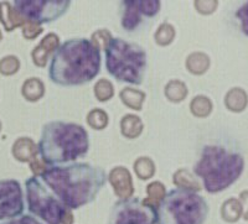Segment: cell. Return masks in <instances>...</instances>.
Listing matches in <instances>:
<instances>
[{"mask_svg":"<svg viewBox=\"0 0 248 224\" xmlns=\"http://www.w3.org/2000/svg\"><path fill=\"white\" fill-rule=\"evenodd\" d=\"M236 17L240 21L241 25V31L246 36H248V1L243 3L240 8L237 9L236 12Z\"/></svg>","mask_w":248,"mask_h":224,"instance_id":"30","label":"cell"},{"mask_svg":"<svg viewBox=\"0 0 248 224\" xmlns=\"http://www.w3.org/2000/svg\"><path fill=\"white\" fill-rule=\"evenodd\" d=\"M158 224H203L209 216V203L192 190L169 191L158 206Z\"/></svg>","mask_w":248,"mask_h":224,"instance_id":"6","label":"cell"},{"mask_svg":"<svg viewBox=\"0 0 248 224\" xmlns=\"http://www.w3.org/2000/svg\"><path fill=\"white\" fill-rule=\"evenodd\" d=\"M1 37H3V35H1V32H0V40H1Z\"/></svg>","mask_w":248,"mask_h":224,"instance_id":"34","label":"cell"},{"mask_svg":"<svg viewBox=\"0 0 248 224\" xmlns=\"http://www.w3.org/2000/svg\"><path fill=\"white\" fill-rule=\"evenodd\" d=\"M90 149V136L82 125L70 121H50L43 126L37 150L48 165L74 163Z\"/></svg>","mask_w":248,"mask_h":224,"instance_id":"3","label":"cell"},{"mask_svg":"<svg viewBox=\"0 0 248 224\" xmlns=\"http://www.w3.org/2000/svg\"><path fill=\"white\" fill-rule=\"evenodd\" d=\"M248 104V95L242 88H232L225 97V105L231 112L240 113L246 109Z\"/></svg>","mask_w":248,"mask_h":224,"instance_id":"16","label":"cell"},{"mask_svg":"<svg viewBox=\"0 0 248 224\" xmlns=\"http://www.w3.org/2000/svg\"><path fill=\"white\" fill-rule=\"evenodd\" d=\"M59 40V36L55 34L46 35L41 40V42L31 52V57H32V61H34L35 65L39 66V67H44L46 65L50 53L55 52L60 46Z\"/></svg>","mask_w":248,"mask_h":224,"instance_id":"13","label":"cell"},{"mask_svg":"<svg viewBox=\"0 0 248 224\" xmlns=\"http://www.w3.org/2000/svg\"><path fill=\"white\" fill-rule=\"evenodd\" d=\"M174 35V28H172L171 25H169V24H163V25L158 29V32L155 35V40H156V42L160 44V45H168V44H170V42L172 41Z\"/></svg>","mask_w":248,"mask_h":224,"instance_id":"28","label":"cell"},{"mask_svg":"<svg viewBox=\"0 0 248 224\" xmlns=\"http://www.w3.org/2000/svg\"><path fill=\"white\" fill-rule=\"evenodd\" d=\"M160 1L132 0L121 3V26L127 32H136L160 12Z\"/></svg>","mask_w":248,"mask_h":224,"instance_id":"10","label":"cell"},{"mask_svg":"<svg viewBox=\"0 0 248 224\" xmlns=\"http://www.w3.org/2000/svg\"><path fill=\"white\" fill-rule=\"evenodd\" d=\"M26 202L31 214L47 224H72L74 214L37 176L26 179Z\"/></svg>","mask_w":248,"mask_h":224,"instance_id":"7","label":"cell"},{"mask_svg":"<svg viewBox=\"0 0 248 224\" xmlns=\"http://www.w3.org/2000/svg\"><path fill=\"white\" fill-rule=\"evenodd\" d=\"M147 194H148V197L144 202H145V203H148V205L153 206V207H155V206H159V203L161 202V199H163L164 196L167 194H165V187H164V185L161 182L150 183V185L148 186Z\"/></svg>","mask_w":248,"mask_h":224,"instance_id":"23","label":"cell"},{"mask_svg":"<svg viewBox=\"0 0 248 224\" xmlns=\"http://www.w3.org/2000/svg\"><path fill=\"white\" fill-rule=\"evenodd\" d=\"M24 209V194L19 181L0 179V221L23 216Z\"/></svg>","mask_w":248,"mask_h":224,"instance_id":"11","label":"cell"},{"mask_svg":"<svg viewBox=\"0 0 248 224\" xmlns=\"http://www.w3.org/2000/svg\"><path fill=\"white\" fill-rule=\"evenodd\" d=\"M94 95L99 102L109 101L113 95V86L109 81L99 79L94 86Z\"/></svg>","mask_w":248,"mask_h":224,"instance_id":"27","label":"cell"},{"mask_svg":"<svg viewBox=\"0 0 248 224\" xmlns=\"http://www.w3.org/2000/svg\"><path fill=\"white\" fill-rule=\"evenodd\" d=\"M242 214L243 209L240 199L230 198L223 202L222 206H221V217L225 222L234 223L241 218Z\"/></svg>","mask_w":248,"mask_h":224,"instance_id":"18","label":"cell"},{"mask_svg":"<svg viewBox=\"0 0 248 224\" xmlns=\"http://www.w3.org/2000/svg\"><path fill=\"white\" fill-rule=\"evenodd\" d=\"M13 155L17 161L32 163L37 159V146L30 137H19L13 145Z\"/></svg>","mask_w":248,"mask_h":224,"instance_id":"14","label":"cell"},{"mask_svg":"<svg viewBox=\"0 0 248 224\" xmlns=\"http://www.w3.org/2000/svg\"><path fill=\"white\" fill-rule=\"evenodd\" d=\"M0 129H1V123H0Z\"/></svg>","mask_w":248,"mask_h":224,"instance_id":"35","label":"cell"},{"mask_svg":"<svg viewBox=\"0 0 248 224\" xmlns=\"http://www.w3.org/2000/svg\"><path fill=\"white\" fill-rule=\"evenodd\" d=\"M192 57L196 60V65L189 67L190 72L196 73V75H200V73L206 72L207 67L210 66L209 57L206 56V55H203V53H194Z\"/></svg>","mask_w":248,"mask_h":224,"instance_id":"29","label":"cell"},{"mask_svg":"<svg viewBox=\"0 0 248 224\" xmlns=\"http://www.w3.org/2000/svg\"><path fill=\"white\" fill-rule=\"evenodd\" d=\"M40 176L44 185L71 210L92 203L107 181L103 168L88 163L51 166Z\"/></svg>","mask_w":248,"mask_h":224,"instance_id":"1","label":"cell"},{"mask_svg":"<svg viewBox=\"0 0 248 224\" xmlns=\"http://www.w3.org/2000/svg\"><path fill=\"white\" fill-rule=\"evenodd\" d=\"M240 202H241V205H242L243 218H245L246 221H248V191H243V192H241Z\"/></svg>","mask_w":248,"mask_h":224,"instance_id":"33","label":"cell"},{"mask_svg":"<svg viewBox=\"0 0 248 224\" xmlns=\"http://www.w3.org/2000/svg\"><path fill=\"white\" fill-rule=\"evenodd\" d=\"M245 170V159L236 150L223 145H206L194 166V174L202 179L209 194L227 190L240 179Z\"/></svg>","mask_w":248,"mask_h":224,"instance_id":"4","label":"cell"},{"mask_svg":"<svg viewBox=\"0 0 248 224\" xmlns=\"http://www.w3.org/2000/svg\"><path fill=\"white\" fill-rule=\"evenodd\" d=\"M43 32V28L39 24L31 23V21H28L23 25V36L28 40H32L35 37L39 36L40 34Z\"/></svg>","mask_w":248,"mask_h":224,"instance_id":"31","label":"cell"},{"mask_svg":"<svg viewBox=\"0 0 248 224\" xmlns=\"http://www.w3.org/2000/svg\"><path fill=\"white\" fill-rule=\"evenodd\" d=\"M108 224H158V212L137 197L121 199L113 205Z\"/></svg>","mask_w":248,"mask_h":224,"instance_id":"8","label":"cell"},{"mask_svg":"<svg viewBox=\"0 0 248 224\" xmlns=\"http://www.w3.org/2000/svg\"><path fill=\"white\" fill-rule=\"evenodd\" d=\"M13 6L25 20L41 25V24L52 23L63 16L71 6V1L15 0Z\"/></svg>","mask_w":248,"mask_h":224,"instance_id":"9","label":"cell"},{"mask_svg":"<svg viewBox=\"0 0 248 224\" xmlns=\"http://www.w3.org/2000/svg\"><path fill=\"white\" fill-rule=\"evenodd\" d=\"M121 98L125 105L130 106L133 109L140 110L141 104L145 99V94L139 90H133V88H124L121 92Z\"/></svg>","mask_w":248,"mask_h":224,"instance_id":"20","label":"cell"},{"mask_svg":"<svg viewBox=\"0 0 248 224\" xmlns=\"http://www.w3.org/2000/svg\"><path fill=\"white\" fill-rule=\"evenodd\" d=\"M190 108H191L192 114L196 117H207L212 110V103L205 95H199L192 99Z\"/></svg>","mask_w":248,"mask_h":224,"instance_id":"21","label":"cell"},{"mask_svg":"<svg viewBox=\"0 0 248 224\" xmlns=\"http://www.w3.org/2000/svg\"><path fill=\"white\" fill-rule=\"evenodd\" d=\"M174 183L178 185L179 188H186V190L192 191H200V185L198 181L189 176V172L185 170H179L176 174L174 175Z\"/></svg>","mask_w":248,"mask_h":224,"instance_id":"24","label":"cell"},{"mask_svg":"<svg viewBox=\"0 0 248 224\" xmlns=\"http://www.w3.org/2000/svg\"><path fill=\"white\" fill-rule=\"evenodd\" d=\"M101 48L90 39L66 40L52 53L48 77L62 87H77L90 83L101 71Z\"/></svg>","mask_w":248,"mask_h":224,"instance_id":"2","label":"cell"},{"mask_svg":"<svg viewBox=\"0 0 248 224\" xmlns=\"http://www.w3.org/2000/svg\"><path fill=\"white\" fill-rule=\"evenodd\" d=\"M20 61L16 56H5L0 60V73L4 76H12L19 71Z\"/></svg>","mask_w":248,"mask_h":224,"instance_id":"26","label":"cell"},{"mask_svg":"<svg viewBox=\"0 0 248 224\" xmlns=\"http://www.w3.org/2000/svg\"><path fill=\"white\" fill-rule=\"evenodd\" d=\"M87 121L92 128L97 130H103L108 125V115L102 109H93L88 113Z\"/></svg>","mask_w":248,"mask_h":224,"instance_id":"25","label":"cell"},{"mask_svg":"<svg viewBox=\"0 0 248 224\" xmlns=\"http://www.w3.org/2000/svg\"><path fill=\"white\" fill-rule=\"evenodd\" d=\"M0 21L9 32L26 23V20L15 10L13 4L9 1L0 3Z\"/></svg>","mask_w":248,"mask_h":224,"instance_id":"15","label":"cell"},{"mask_svg":"<svg viewBox=\"0 0 248 224\" xmlns=\"http://www.w3.org/2000/svg\"><path fill=\"white\" fill-rule=\"evenodd\" d=\"M1 224H43V223H41L40 221H37V219L34 218L32 216H30V214H23V216H20L14 219H10V221Z\"/></svg>","mask_w":248,"mask_h":224,"instance_id":"32","label":"cell"},{"mask_svg":"<svg viewBox=\"0 0 248 224\" xmlns=\"http://www.w3.org/2000/svg\"><path fill=\"white\" fill-rule=\"evenodd\" d=\"M106 51V70L118 82L139 86L147 71V52L136 42L112 37Z\"/></svg>","mask_w":248,"mask_h":224,"instance_id":"5","label":"cell"},{"mask_svg":"<svg viewBox=\"0 0 248 224\" xmlns=\"http://www.w3.org/2000/svg\"><path fill=\"white\" fill-rule=\"evenodd\" d=\"M108 179H109L110 185L113 186V191L118 198H130L134 192V187H133L132 176L127 168L123 166H117V167L112 168L108 175Z\"/></svg>","mask_w":248,"mask_h":224,"instance_id":"12","label":"cell"},{"mask_svg":"<svg viewBox=\"0 0 248 224\" xmlns=\"http://www.w3.org/2000/svg\"><path fill=\"white\" fill-rule=\"evenodd\" d=\"M121 129L122 134L128 139H136L140 135L143 130V123L140 118L134 114L124 115L121 120Z\"/></svg>","mask_w":248,"mask_h":224,"instance_id":"17","label":"cell"},{"mask_svg":"<svg viewBox=\"0 0 248 224\" xmlns=\"http://www.w3.org/2000/svg\"><path fill=\"white\" fill-rule=\"evenodd\" d=\"M21 93L26 98V101L35 102L39 101L44 95V84L39 78H29L24 82Z\"/></svg>","mask_w":248,"mask_h":224,"instance_id":"19","label":"cell"},{"mask_svg":"<svg viewBox=\"0 0 248 224\" xmlns=\"http://www.w3.org/2000/svg\"><path fill=\"white\" fill-rule=\"evenodd\" d=\"M134 171L140 179H148L154 175L155 165L149 157H139L134 163Z\"/></svg>","mask_w":248,"mask_h":224,"instance_id":"22","label":"cell"}]
</instances>
